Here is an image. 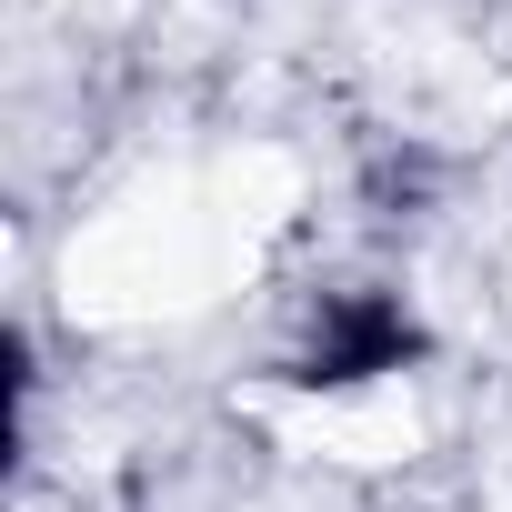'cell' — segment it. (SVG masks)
<instances>
[{
    "label": "cell",
    "mask_w": 512,
    "mask_h": 512,
    "mask_svg": "<svg viewBox=\"0 0 512 512\" xmlns=\"http://www.w3.org/2000/svg\"><path fill=\"white\" fill-rule=\"evenodd\" d=\"M412 322L382 302V292H342V302H322V322H312V342H302V372L292 382H312V392H352V382H382V372H402L412 362Z\"/></svg>",
    "instance_id": "obj_1"
}]
</instances>
